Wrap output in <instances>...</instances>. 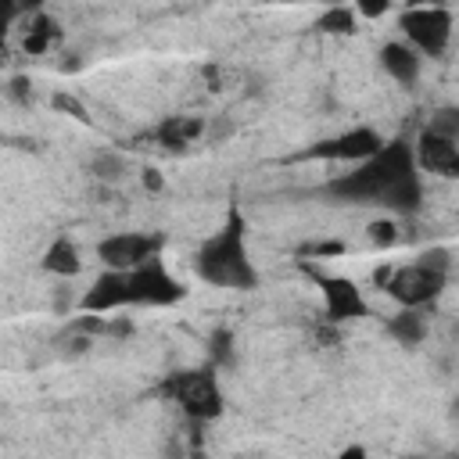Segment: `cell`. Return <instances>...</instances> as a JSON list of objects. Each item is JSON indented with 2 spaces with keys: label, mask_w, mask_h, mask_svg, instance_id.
<instances>
[{
  "label": "cell",
  "mask_w": 459,
  "mask_h": 459,
  "mask_svg": "<svg viewBox=\"0 0 459 459\" xmlns=\"http://www.w3.org/2000/svg\"><path fill=\"white\" fill-rule=\"evenodd\" d=\"M326 194L348 204H377L394 215H416L423 204V179L416 165V151L409 140H387L380 154H373L362 165H351V172L326 183Z\"/></svg>",
  "instance_id": "cell-1"
},
{
  "label": "cell",
  "mask_w": 459,
  "mask_h": 459,
  "mask_svg": "<svg viewBox=\"0 0 459 459\" xmlns=\"http://www.w3.org/2000/svg\"><path fill=\"white\" fill-rule=\"evenodd\" d=\"M194 269L204 283L212 287H230V290H251L258 283V269L247 258V226L244 215L233 208L226 222L197 247Z\"/></svg>",
  "instance_id": "cell-2"
},
{
  "label": "cell",
  "mask_w": 459,
  "mask_h": 459,
  "mask_svg": "<svg viewBox=\"0 0 459 459\" xmlns=\"http://www.w3.org/2000/svg\"><path fill=\"white\" fill-rule=\"evenodd\" d=\"M158 394L169 398L190 423H208V420L222 416V409H226V398H222L215 366H201V369H172V373L161 377Z\"/></svg>",
  "instance_id": "cell-3"
},
{
  "label": "cell",
  "mask_w": 459,
  "mask_h": 459,
  "mask_svg": "<svg viewBox=\"0 0 459 459\" xmlns=\"http://www.w3.org/2000/svg\"><path fill=\"white\" fill-rule=\"evenodd\" d=\"M377 287L398 301V308H416L423 312L427 305H434L445 290V280H448V269H437V265H427V262H409V265H380L377 269Z\"/></svg>",
  "instance_id": "cell-4"
},
{
  "label": "cell",
  "mask_w": 459,
  "mask_h": 459,
  "mask_svg": "<svg viewBox=\"0 0 459 459\" xmlns=\"http://www.w3.org/2000/svg\"><path fill=\"white\" fill-rule=\"evenodd\" d=\"M186 298V287L165 269L161 258H151L126 273V308H165Z\"/></svg>",
  "instance_id": "cell-5"
},
{
  "label": "cell",
  "mask_w": 459,
  "mask_h": 459,
  "mask_svg": "<svg viewBox=\"0 0 459 459\" xmlns=\"http://www.w3.org/2000/svg\"><path fill=\"white\" fill-rule=\"evenodd\" d=\"M398 25L405 32V43L420 57H441L452 43V11L448 7H405L398 14Z\"/></svg>",
  "instance_id": "cell-6"
},
{
  "label": "cell",
  "mask_w": 459,
  "mask_h": 459,
  "mask_svg": "<svg viewBox=\"0 0 459 459\" xmlns=\"http://www.w3.org/2000/svg\"><path fill=\"white\" fill-rule=\"evenodd\" d=\"M301 273H308V276H312V283L319 287L326 323L341 326V323H351V319L369 316V305H366V298H362V287H359L351 276L323 273V269H316L308 258H301Z\"/></svg>",
  "instance_id": "cell-7"
},
{
  "label": "cell",
  "mask_w": 459,
  "mask_h": 459,
  "mask_svg": "<svg viewBox=\"0 0 459 459\" xmlns=\"http://www.w3.org/2000/svg\"><path fill=\"white\" fill-rule=\"evenodd\" d=\"M384 136L377 133V129H369V126H355V129H348V133H337V136H330V140H319V143H312V147H305L301 151V158H319V161H351V165H362V161H369L373 154H380L384 151Z\"/></svg>",
  "instance_id": "cell-8"
},
{
  "label": "cell",
  "mask_w": 459,
  "mask_h": 459,
  "mask_svg": "<svg viewBox=\"0 0 459 459\" xmlns=\"http://www.w3.org/2000/svg\"><path fill=\"white\" fill-rule=\"evenodd\" d=\"M165 237L161 233H140V230H129V233H111L97 244V258L108 265V269H118V273H129L151 258H158Z\"/></svg>",
  "instance_id": "cell-9"
},
{
  "label": "cell",
  "mask_w": 459,
  "mask_h": 459,
  "mask_svg": "<svg viewBox=\"0 0 459 459\" xmlns=\"http://www.w3.org/2000/svg\"><path fill=\"white\" fill-rule=\"evenodd\" d=\"M420 172L441 176V179H459V140H445L430 129H423L412 143Z\"/></svg>",
  "instance_id": "cell-10"
},
{
  "label": "cell",
  "mask_w": 459,
  "mask_h": 459,
  "mask_svg": "<svg viewBox=\"0 0 459 459\" xmlns=\"http://www.w3.org/2000/svg\"><path fill=\"white\" fill-rule=\"evenodd\" d=\"M380 68H384L398 86L412 90V86H416V79H420V54H416L409 43L391 39V43H384V47H380Z\"/></svg>",
  "instance_id": "cell-11"
},
{
  "label": "cell",
  "mask_w": 459,
  "mask_h": 459,
  "mask_svg": "<svg viewBox=\"0 0 459 459\" xmlns=\"http://www.w3.org/2000/svg\"><path fill=\"white\" fill-rule=\"evenodd\" d=\"M201 133H204V118H197V115H169L154 129V140L165 151H186Z\"/></svg>",
  "instance_id": "cell-12"
},
{
  "label": "cell",
  "mask_w": 459,
  "mask_h": 459,
  "mask_svg": "<svg viewBox=\"0 0 459 459\" xmlns=\"http://www.w3.org/2000/svg\"><path fill=\"white\" fill-rule=\"evenodd\" d=\"M50 276H75L82 269V258H79V247L72 244V237H57L47 244L43 251V262H39Z\"/></svg>",
  "instance_id": "cell-13"
},
{
  "label": "cell",
  "mask_w": 459,
  "mask_h": 459,
  "mask_svg": "<svg viewBox=\"0 0 459 459\" xmlns=\"http://www.w3.org/2000/svg\"><path fill=\"white\" fill-rule=\"evenodd\" d=\"M387 333H391L402 348H416V344H423V337H427V319H423V312H416V308H398V312L387 319Z\"/></svg>",
  "instance_id": "cell-14"
},
{
  "label": "cell",
  "mask_w": 459,
  "mask_h": 459,
  "mask_svg": "<svg viewBox=\"0 0 459 459\" xmlns=\"http://www.w3.org/2000/svg\"><path fill=\"white\" fill-rule=\"evenodd\" d=\"M57 39H61L57 22H54V18H47L43 11H36V14H32V22H29V29H25L22 47H25V54H47Z\"/></svg>",
  "instance_id": "cell-15"
},
{
  "label": "cell",
  "mask_w": 459,
  "mask_h": 459,
  "mask_svg": "<svg viewBox=\"0 0 459 459\" xmlns=\"http://www.w3.org/2000/svg\"><path fill=\"white\" fill-rule=\"evenodd\" d=\"M233 351H237V337H233V330H230V326L212 330V337H208V366H215V369L233 366Z\"/></svg>",
  "instance_id": "cell-16"
},
{
  "label": "cell",
  "mask_w": 459,
  "mask_h": 459,
  "mask_svg": "<svg viewBox=\"0 0 459 459\" xmlns=\"http://www.w3.org/2000/svg\"><path fill=\"white\" fill-rule=\"evenodd\" d=\"M90 172L100 179V183H118L122 172H126V158L115 154V151H100L90 158Z\"/></svg>",
  "instance_id": "cell-17"
},
{
  "label": "cell",
  "mask_w": 459,
  "mask_h": 459,
  "mask_svg": "<svg viewBox=\"0 0 459 459\" xmlns=\"http://www.w3.org/2000/svg\"><path fill=\"white\" fill-rule=\"evenodd\" d=\"M427 129L437 133V136H445V140H459V104H445V108H437V111L430 115Z\"/></svg>",
  "instance_id": "cell-18"
},
{
  "label": "cell",
  "mask_w": 459,
  "mask_h": 459,
  "mask_svg": "<svg viewBox=\"0 0 459 459\" xmlns=\"http://www.w3.org/2000/svg\"><path fill=\"white\" fill-rule=\"evenodd\" d=\"M319 32H355V11L351 7H330L316 18Z\"/></svg>",
  "instance_id": "cell-19"
},
{
  "label": "cell",
  "mask_w": 459,
  "mask_h": 459,
  "mask_svg": "<svg viewBox=\"0 0 459 459\" xmlns=\"http://www.w3.org/2000/svg\"><path fill=\"white\" fill-rule=\"evenodd\" d=\"M4 93H7V100L29 108L32 104V82H29V75H11L7 86H4Z\"/></svg>",
  "instance_id": "cell-20"
},
{
  "label": "cell",
  "mask_w": 459,
  "mask_h": 459,
  "mask_svg": "<svg viewBox=\"0 0 459 459\" xmlns=\"http://www.w3.org/2000/svg\"><path fill=\"white\" fill-rule=\"evenodd\" d=\"M369 240L377 247H391L398 240V226L391 219H377V222H369Z\"/></svg>",
  "instance_id": "cell-21"
},
{
  "label": "cell",
  "mask_w": 459,
  "mask_h": 459,
  "mask_svg": "<svg viewBox=\"0 0 459 459\" xmlns=\"http://www.w3.org/2000/svg\"><path fill=\"white\" fill-rule=\"evenodd\" d=\"M308 255H316V258H326V255H344V244H341V240H319V244H305V247H301V258H308Z\"/></svg>",
  "instance_id": "cell-22"
},
{
  "label": "cell",
  "mask_w": 459,
  "mask_h": 459,
  "mask_svg": "<svg viewBox=\"0 0 459 459\" xmlns=\"http://www.w3.org/2000/svg\"><path fill=\"white\" fill-rule=\"evenodd\" d=\"M54 104H57V108H65V111H68L72 118H79V122H86V118H90V115H86V108H82V104H75V100H72V97H65V93H57V97H54Z\"/></svg>",
  "instance_id": "cell-23"
},
{
  "label": "cell",
  "mask_w": 459,
  "mask_h": 459,
  "mask_svg": "<svg viewBox=\"0 0 459 459\" xmlns=\"http://www.w3.org/2000/svg\"><path fill=\"white\" fill-rule=\"evenodd\" d=\"M143 186L147 190H161V172L158 169H143Z\"/></svg>",
  "instance_id": "cell-24"
},
{
  "label": "cell",
  "mask_w": 459,
  "mask_h": 459,
  "mask_svg": "<svg viewBox=\"0 0 459 459\" xmlns=\"http://www.w3.org/2000/svg\"><path fill=\"white\" fill-rule=\"evenodd\" d=\"M384 11H387V4H362L359 7V14H366V18H380Z\"/></svg>",
  "instance_id": "cell-25"
},
{
  "label": "cell",
  "mask_w": 459,
  "mask_h": 459,
  "mask_svg": "<svg viewBox=\"0 0 459 459\" xmlns=\"http://www.w3.org/2000/svg\"><path fill=\"white\" fill-rule=\"evenodd\" d=\"M337 459H369V455H366V448H359V445H351V448H344V452H341Z\"/></svg>",
  "instance_id": "cell-26"
},
{
  "label": "cell",
  "mask_w": 459,
  "mask_h": 459,
  "mask_svg": "<svg viewBox=\"0 0 459 459\" xmlns=\"http://www.w3.org/2000/svg\"><path fill=\"white\" fill-rule=\"evenodd\" d=\"M165 459H190V455H186V452H183V448H176V445H172V448H169V452H165Z\"/></svg>",
  "instance_id": "cell-27"
},
{
  "label": "cell",
  "mask_w": 459,
  "mask_h": 459,
  "mask_svg": "<svg viewBox=\"0 0 459 459\" xmlns=\"http://www.w3.org/2000/svg\"><path fill=\"white\" fill-rule=\"evenodd\" d=\"M448 416H452V420H459V394L452 398V409H448Z\"/></svg>",
  "instance_id": "cell-28"
},
{
  "label": "cell",
  "mask_w": 459,
  "mask_h": 459,
  "mask_svg": "<svg viewBox=\"0 0 459 459\" xmlns=\"http://www.w3.org/2000/svg\"><path fill=\"white\" fill-rule=\"evenodd\" d=\"M409 459H430V455H409ZM441 459H459V455H441Z\"/></svg>",
  "instance_id": "cell-29"
}]
</instances>
